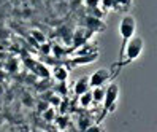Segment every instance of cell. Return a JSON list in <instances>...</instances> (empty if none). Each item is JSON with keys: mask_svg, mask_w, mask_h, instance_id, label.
Returning a JSON list of instances; mask_svg holds the SVG:
<instances>
[{"mask_svg": "<svg viewBox=\"0 0 157 132\" xmlns=\"http://www.w3.org/2000/svg\"><path fill=\"white\" fill-rule=\"evenodd\" d=\"M95 50H97V48H95L94 45H86V46H82V48H81L79 51H76L75 54H76V56H86V54H92V53H97Z\"/></svg>", "mask_w": 157, "mask_h": 132, "instance_id": "10", "label": "cell"}, {"mask_svg": "<svg viewBox=\"0 0 157 132\" xmlns=\"http://www.w3.org/2000/svg\"><path fill=\"white\" fill-rule=\"evenodd\" d=\"M90 103H92V92H90L89 89H87L86 92L79 94V105H81L82 108H87Z\"/></svg>", "mask_w": 157, "mask_h": 132, "instance_id": "8", "label": "cell"}, {"mask_svg": "<svg viewBox=\"0 0 157 132\" xmlns=\"http://www.w3.org/2000/svg\"><path fill=\"white\" fill-rule=\"evenodd\" d=\"M117 97H119V86L116 83H111L105 89V96H103V100H101V102H103V116L106 115L108 111L114 110Z\"/></svg>", "mask_w": 157, "mask_h": 132, "instance_id": "3", "label": "cell"}, {"mask_svg": "<svg viewBox=\"0 0 157 132\" xmlns=\"http://www.w3.org/2000/svg\"><path fill=\"white\" fill-rule=\"evenodd\" d=\"M89 88V77H81L76 83H75V94L76 96H79V94L86 92Z\"/></svg>", "mask_w": 157, "mask_h": 132, "instance_id": "7", "label": "cell"}, {"mask_svg": "<svg viewBox=\"0 0 157 132\" xmlns=\"http://www.w3.org/2000/svg\"><path fill=\"white\" fill-rule=\"evenodd\" d=\"M92 102H95V103H98V102H101L103 100V96H105V89L101 88V86H97V88H92Z\"/></svg>", "mask_w": 157, "mask_h": 132, "instance_id": "9", "label": "cell"}, {"mask_svg": "<svg viewBox=\"0 0 157 132\" xmlns=\"http://www.w3.org/2000/svg\"><path fill=\"white\" fill-rule=\"evenodd\" d=\"M33 37H36V40H38V42L44 43V35H43L41 32H36V30H33Z\"/></svg>", "mask_w": 157, "mask_h": 132, "instance_id": "11", "label": "cell"}, {"mask_svg": "<svg viewBox=\"0 0 157 132\" xmlns=\"http://www.w3.org/2000/svg\"><path fill=\"white\" fill-rule=\"evenodd\" d=\"M52 77L56 78L59 83H65L68 78V69L63 67V65H56L52 70Z\"/></svg>", "mask_w": 157, "mask_h": 132, "instance_id": "6", "label": "cell"}, {"mask_svg": "<svg viewBox=\"0 0 157 132\" xmlns=\"http://www.w3.org/2000/svg\"><path fill=\"white\" fill-rule=\"evenodd\" d=\"M97 58H98V54H97V53L86 54V56H76L75 59H71V61H70V64H71V65H84V64L94 62Z\"/></svg>", "mask_w": 157, "mask_h": 132, "instance_id": "5", "label": "cell"}, {"mask_svg": "<svg viewBox=\"0 0 157 132\" xmlns=\"http://www.w3.org/2000/svg\"><path fill=\"white\" fill-rule=\"evenodd\" d=\"M135 29H136V19L135 18L132 14L122 16L121 24H119V34H121V37H122V46L125 45V42L128 38H132V37L135 35Z\"/></svg>", "mask_w": 157, "mask_h": 132, "instance_id": "2", "label": "cell"}, {"mask_svg": "<svg viewBox=\"0 0 157 132\" xmlns=\"http://www.w3.org/2000/svg\"><path fill=\"white\" fill-rule=\"evenodd\" d=\"M86 130L87 132H98V130H103V127H101V126H89Z\"/></svg>", "mask_w": 157, "mask_h": 132, "instance_id": "12", "label": "cell"}, {"mask_svg": "<svg viewBox=\"0 0 157 132\" xmlns=\"http://www.w3.org/2000/svg\"><path fill=\"white\" fill-rule=\"evenodd\" d=\"M111 77V72L109 69H98L89 77V88H97V86H103L105 81L109 80Z\"/></svg>", "mask_w": 157, "mask_h": 132, "instance_id": "4", "label": "cell"}, {"mask_svg": "<svg viewBox=\"0 0 157 132\" xmlns=\"http://www.w3.org/2000/svg\"><path fill=\"white\" fill-rule=\"evenodd\" d=\"M44 119H54V110H48L44 113Z\"/></svg>", "mask_w": 157, "mask_h": 132, "instance_id": "13", "label": "cell"}, {"mask_svg": "<svg viewBox=\"0 0 157 132\" xmlns=\"http://www.w3.org/2000/svg\"><path fill=\"white\" fill-rule=\"evenodd\" d=\"M143 48H144V42L141 37H132V38H128L125 42V45L121 48V61L117 62V65L121 67V65H127L132 61L138 59Z\"/></svg>", "mask_w": 157, "mask_h": 132, "instance_id": "1", "label": "cell"}]
</instances>
